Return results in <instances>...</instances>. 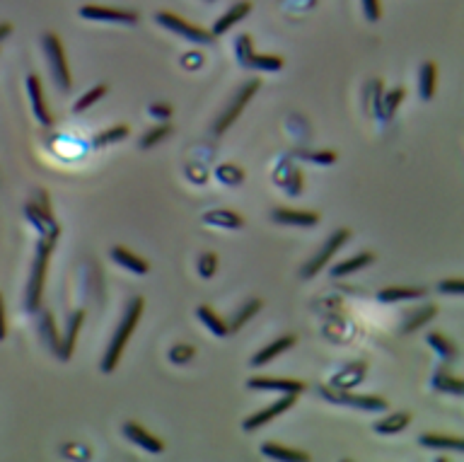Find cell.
Listing matches in <instances>:
<instances>
[{
	"label": "cell",
	"instance_id": "6da1fadb",
	"mask_svg": "<svg viewBox=\"0 0 464 462\" xmlns=\"http://www.w3.org/2000/svg\"><path fill=\"white\" fill-rule=\"evenodd\" d=\"M143 305H146V303H143L141 295H136V298H133L131 303H129V308H126L124 317H121L119 327H116L114 337H111L109 346H106V351H104V356H102V363H99L102 373H114V370H116V365H119V361H121V353H124L126 344H129L131 334L136 332L138 320H141V315H143Z\"/></svg>",
	"mask_w": 464,
	"mask_h": 462
},
{
	"label": "cell",
	"instance_id": "7a4b0ae2",
	"mask_svg": "<svg viewBox=\"0 0 464 462\" xmlns=\"http://www.w3.org/2000/svg\"><path fill=\"white\" fill-rule=\"evenodd\" d=\"M56 238H39L36 245V257L34 264H31L29 281H27L24 291V310L27 313H36L41 308V295H44V281H46V269H49L51 252L56 247Z\"/></svg>",
	"mask_w": 464,
	"mask_h": 462
},
{
	"label": "cell",
	"instance_id": "3957f363",
	"mask_svg": "<svg viewBox=\"0 0 464 462\" xmlns=\"http://www.w3.org/2000/svg\"><path fill=\"white\" fill-rule=\"evenodd\" d=\"M41 46H44L46 61H49L56 88L61 90V93H71L73 78H71V68H68V61H66V51H63V44H61V36H56L53 32H46V34L41 36Z\"/></svg>",
	"mask_w": 464,
	"mask_h": 462
},
{
	"label": "cell",
	"instance_id": "277c9868",
	"mask_svg": "<svg viewBox=\"0 0 464 462\" xmlns=\"http://www.w3.org/2000/svg\"><path fill=\"white\" fill-rule=\"evenodd\" d=\"M234 53H237V61L242 63L244 68H252V71L276 73L283 68V58L281 56H274V53H259L257 49H254L252 34L237 36V41H234Z\"/></svg>",
	"mask_w": 464,
	"mask_h": 462
},
{
	"label": "cell",
	"instance_id": "5b68a950",
	"mask_svg": "<svg viewBox=\"0 0 464 462\" xmlns=\"http://www.w3.org/2000/svg\"><path fill=\"white\" fill-rule=\"evenodd\" d=\"M259 88H261V80L254 78V80H249V83H244L242 88L232 95V100L227 102V107L220 111V116L216 119V123H213V136H223V133H225L227 128H230L232 123L239 119V114L244 111L247 102L257 95Z\"/></svg>",
	"mask_w": 464,
	"mask_h": 462
},
{
	"label": "cell",
	"instance_id": "8992f818",
	"mask_svg": "<svg viewBox=\"0 0 464 462\" xmlns=\"http://www.w3.org/2000/svg\"><path fill=\"white\" fill-rule=\"evenodd\" d=\"M324 400L334 402V405H344V407H353V409H363V412H382L387 409V400L377 395H353L349 390H336L332 385H324L319 388Z\"/></svg>",
	"mask_w": 464,
	"mask_h": 462
},
{
	"label": "cell",
	"instance_id": "52a82bcc",
	"mask_svg": "<svg viewBox=\"0 0 464 462\" xmlns=\"http://www.w3.org/2000/svg\"><path fill=\"white\" fill-rule=\"evenodd\" d=\"M155 22H157L160 27H164V29L174 32V34H179L181 39L194 41V44H211L213 41V34L208 29H204V27H199V25L186 22V20L167 13V10H160V13L155 15Z\"/></svg>",
	"mask_w": 464,
	"mask_h": 462
},
{
	"label": "cell",
	"instance_id": "ba28073f",
	"mask_svg": "<svg viewBox=\"0 0 464 462\" xmlns=\"http://www.w3.org/2000/svg\"><path fill=\"white\" fill-rule=\"evenodd\" d=\"M24 216L39 230V238H61V228L53 220V213L49 208V201H46V191H39V201H29L24 206Z\"/></svg>",
	"mask_w": 464,
	"mask_h": 462
},
{
	"label": "cell",
	"instance_id": "9c48e42d",
	"mask_svg": "<svg viewBox=\"0 0 464 462\" xmlns=\"http://www.w3.org/2000/svg\"><path fill=\"white\" fill-rule=\"evenodd\" d=\"M349 240H351V230H346V228H339L336 233L329 235V240H327V243H324L322 247H319L317 254H314L312 259H309L307 264L302 266L300 276H302V278H314V276H317V273L329 264V259H332V257H334L336 252H339L346 243H349Z\"/></svg>",
	"mask_w": 464,
	"mask_h": 462
},
{
	"label": "cell",
	"instance_id": "30bf717a",
	"mask_svg": "<svg viewBox=\"0 0 464 462\" xmlns=\"http://www.w3.org/2000/svg\"><path fill=\"white\" fill-rule=\"evenodd\" d=\"M80 15L85 20H94V22H119V25H136L138 13L124 8H104V5H83Z\"/></svg>",
	"mask_w": 464,
	"mask_h": 462
},
{
	"label": "cell",
	"instance_id": "8fae6325",
	"mask_svg": "<svg viewBox=\"0 0 464 462\" xmlns=\"http://www.w3.org/2000/svg\"><path fill=\"white\" fill-rule=\"evenodd\" d=\"M295 397H297V395H283L279 402L269 405V407H266V409H261V412H257V414H252V416L244 419V421H242V428H244V431H257V428L266 426V423L274 421L276 416H281V414H283V412L290 409V407L295 405Z\"/></svg>",
	"mask_w": 464,
	"mask_h": 462
},
{
	"label": "cell",
	"instance_id": "7c38bea8",
	"mask_svg": "<svg viewBox=\"0 0 464 462\" xmlns=\"http://www.w3.org/2000/svg\"><path fill=\"white\" fill-rule=\"evenodd\" d=\"M27 95H29V100H31V111H34L36 121H39L41 126H53V114L49 107H46L44 88H41L39 75H34V73L27 75Z\"/></svg>",
	"mask_w": 464,
	"mask_h": 462
},
{
	"label": "cell",
	"instance_id": "4fadbf2b",
	"mask_svg": "<svg viewBox=\"0 0 464 462\" xmlns=\"http://www.w3.org/2000/svg\"><path fill=\"white\" fill-rule=\"evenodd\" d=\"M249 390H266V392H283V395H300L307 388L302 380H288V378H269V375H259V378L247 380Z\"/></svg>",
	"mask_w": 464,
	"mask_h": 462
},
{
	"label": "cell",
	"instance_id": "5bb4252c",
	"mask_svg": "<svg viewBox=\"0 0 464 462\" xmlns=\"http://www.w3.org/2000/svg\"><path fill=\"white\" fill-rule=\"evenodd\" d=\"M271 220L279 225H295V228H312L319 223L317 211H302V208H274Z\"/></svg>",
	"mask_w": 464,
	"mask_h": 462
},
{
	"label": "cell",
	"instance_id": "9a60e30c",
	"mask_svg": "<svg viewBox=\"0 0 464 462\" xmlns=\"http://www.w3.org/2000/svg\"><path fill=\"white\" fill-rule=\"evenodd\" d=\"M124 436L131 440V443H136L138 448L148 450V453H162L164 450V443L160 438H155L153 433H148L146 428L141 426V423L136 421H126L124 423Z\"/></svg>",
	"mask_w": 464,
	"mask_h": 462
},
{
	"label": "cell",
	"instance_id": "2e32d148",
	"mask_svg": "<svg viewBox=\"0 0 464 462\" xmlns=\"http://www.w3.org/2000/svg\"><path fill=\"white\" fill-rule=\"evenodd\" d=\"M249 13H252V3H249V0H242V3H234L225 15H220V18H218L216 22H213V32H211V34H213V36H223V34H227V32H230L232 27L239 22V20L247 18Z\"/></svg>",
	"mask_w": 464,
	"mask_h": 462
},
{
	"label": "cell",
	"instance_id": "e0dca14e",
	"mask_svg": "<svg viewBox=\"0 0 464 462\" xmlns=\"http://www.w3.org/2000/svg\"><path fill=\"white\" fill-rule=\"evenodd\" d=\"M365 375H367V363L356 361V363L346 365V368H341L329 385L336 390H351V388H356V385H360L363 380H365Z\"/></svg>",
	"mask_w": 464,
	"mask_h": 462
},
{
	"label": "cell",
	"instance_id": "ac0fdd59",
	"mask_svg": "<svg viewBox=\"0 0 464 462\" xmlns=\"http://www.w3.org/2000/svg\"><path fill=\"white\" fill-rule=\"evenodd\" d=\"M295 341H297L295 334H283V337H279V339L271 341L269 346L259 348V351L254 353V356H252V365H254V368H261V365L271 363L276 356H281V353H286L288 348L295 346Z\"/></svg>",
	"mask_w": 464,
	"mask_h": 462
},
{
	"label": "cell",
	"instance_id": "d6986e66",
	"mask_svg": "<svg viewBox=\"0 0 464 462\" xmlns=\"http://www.w3.org/2000/svg\"><path fill=\"white\" fill-rule=\"evenodd\" d=\"M83 322H85V310H78V313H73L71 320H68L66 339L61 341V353H58V358H61V361H68V358L73 356V351H76L78 334H80V329H83Z\"/></svg>",
	"mask_w": 464,
	"mask_h": 462
},
{
	"label": "cell",
	"instance_id": "ffe728a7",
	"mask_svg": "<svg viewBox=\"0 0 464 462\" xmlns=\"http://www.w3.org/2000/svg\"><path fill=\"white\" fill-rule=\"evenodd\" d=\"M111 259L119 266H124L126 271L138 273V276H146V273L150 271V264H148L146 259H141L136 252L126 250V247H114V250H111Z\"/></svg>",
	"mask_w": 464,
	"mask_h": 462
},
{
	"label": "cell",
	"instance_id": "44dd1931",
	"mask_svg": "<svg viewBox=\"0 0 464 462\" xmlns=\"http://www.w3.org/2000/svg\"><path fill=\"white\" fill-rule=\"evenodd\" d=\"M261 455H266V458H271V460H283V462H307L309 460V453H305V450L288 448V445L271 443V440L261 445Z\"/></svg>",
	"mask_w": 464,
	"mask_h": 462
},
{
	"label": "cell",
	"instance_id": "7402d4cb",
	"mask_svg": "<svg viewBox=\"0 0 464 462\" xmlns=\"http://www.w3.org/2000/svg\"><path fill=\"white\" fill-rule=\"evenodd\" d=\"M204 223L213 225V228H225V230H234L242 228L244 218L234 211H227V208H218V211H208L204 213Z\"/></svg>",
	"mask_w": 464,
	"mask_h": 462
},
{
	"label": "cell",
	"instance_id": "603a6c76",
	"mask_svg": "<svg viewBox=\"0 0 464 462\" xmlns=\"http://www.w3.org/2000/svg\"><path fill=\"white\" fill-rule=\"evenodd\" d=\"M428 293L426 288H409V286H389L377 293L380 303H402V300H416Z\"/></svg>",
	"mask_w": 464,
	"mask_h": 462
},
{
	"label": "cell",
	"instance_id": "cb8c5ba5",
	"mask_svg": "<svg viewBox=\"0 0 464 462\" xmlns=\"http://www.w3.org/2000/svg\"><path fill=\"white\" fill-rule=\"evenodd\" d=\"M409 421H412L409 412H394L389 416L380 419V421H375V431L382 433V436H394V433H402L409 426Z\"/></svg>",
	"mask_w": 464,
	"mask_h": 462
},
{
	"label": "cell",
	"instance_id": "d4e9b609",
	"mask_svg": "<svg viewBox=\"0 0 464 462\" xmlns=\"http://www.w3.org/2000/svg\"><path fill=\"white\" fill-rule=\"evenodd\" d=\"M372 259H375L372 252H360V254L351 257V259H344V261H339V264H334L332 276L344 278V276H349V273H356V271H360V269H365L367 264H372Z\"/></svg>",
	"mask_w": 464,
	"mask_h": 462
},
{
	"label": "cell",
	"instance_id": "484cf974",
	"mask_svg": "<svg viewBox=\"0 0 464 462\" xmlns=\"http://www.w3.org/2000/svg\"><path fill=\"white\" fill-rule=\"evenodd\" d=\"M39 337L46 346L51 348V353L58 358L61 353V339H58V329H56V322H53L51 313H41V322H39Z\"/></svg>",
	"mask_w": 464,
	"mask_h": 462
},
{
	"label": "cell",
	"instance_id": "4316f807",
	"mask_svg": "<svg viewBox=\"0 0 464 462\" xmlns=\"http://www.w3.org/2000/svg\"><path fill=\"white\" fill-rule=\"evenodd\" d=\"M435 83H438V66L435 63H423L419 73V95L421 100H433L435 95Z\"/></svg>",
	"mask_w": 464,
	"mask_h": 462
},
{
	"label": "cell",
	"instance_id": "83f0119b",
	"mask_svg": "<svg viewBox=\"0 0 464 462\" xmlns=\"http://www.w3.org/2000/svg\"><path fill=\"white\" fill-rule=\"evenodd\" d=\"M419 443L426 448H438V450H464V440L460 436H442V433H423L419 436Z\"/></svg>",
	"mask_w": 464,
	"mask_h": 462
},
{
	"label": "cell",
	"instance_id": "f1b7e54d",
	"mask_svg": "<svg viewBox=\"0 0 464 462\" xmlns=\"http://www.w3.org/2000/svg\"><path fill=\"white\" fill-rule=\"evenodd\" d=\"M261 305H264V303H261L259 298L247 300V303H244L242 308H239L237 313H234L232 320L227 322V334H234V332H239V329H242V327L247 325V322L252 320V317L259 313V310H261Z\"/></svg>",
	"mask_w": 464,
	"mask_h": 462
},
{
	"label": "cell",
	"instance_id": "f546056e",
	"mask_svg": "<svg viewBox=\"0 0 464 462\" xmlns=\"http://www.w3.org/2000/svg\"><path fill=\"white\" fill-rule=\"evenodd\" d=\"M428 346L433 348L435 353L442 358L445 363H452L457 358V346L447 339L445 334H440V332H430L428 334Z\"/></svg>",
	"mask_w": 464,
	"mask_h": 462
},
{
	"label": "cell",
	"instance_id": "4dcf8cb0",
	"mask_svg": "<svg viewBox=\"0 0 464 462\" xmlns=\"http://www.w3.org/2000/svg\"><path fill=\"white\" fill-rule=\"evenodd\" d=\"M433 388L440 392H450V395H457V397L464 395V383L445 368H440L438 373L433 375Z\"/></svg>",
	"mask_w": 464,
	"mask_h": 462
},
{
	"label": "cell",
	"instance_id": "1f68e13d",
	"mask_svg": "<svg viewBox=\"0 0 464 462\" xmlns=\"http://www.w3.org/2000/svg\"><path fill=\"white\" fill-rule=\"evenodd\" d=\"M196 315H199V320L204 322V325H206L208 329H211L216 337H227V322L223 320L220 315L213 313V308H208V305H199Z\"/></svg>",
	"mask_w": 464,
	"mask_h": 462
},
{
	"label": "cell",
	"instance_id": "d6a6232c",
	"mask_svg": "<svg viewBox=\"0 0 464 462\" xmlns=\"http://www.w3.org/2000/svg\"><path fill=\"white\" fill-rule=\"evenodd\" d=\"M129 133H131V128L126 126V123H119V126H111V128H106V131L97 133V136L92 138V146H94V148L111 146V143L124 141V138L129 136Z\"/></svg>",
	"mask_w": 464,
	"mask_h": 462
},
{
	"label": "cell",
	"instance_id": "836d02e7",
	"mask_svg": "<svg viewBox=\"0 0 464 462\" xmlns=\"http://www.w3.org/2000/svg\"><path fill=\"white\" fill-rule=\"evenodd\" d=\"M435 313H438V308L435 305H426V308H419L416 313L409 317L407 322H404V334H409V332H416V329H421V327L426 325V322H430L435 317Z\"/></svg>",
	"mask_w": 464,
	"mask_h": 462
},
{
	"label": "cell",
	"instance_id": "e575fe53",
	"mask_svg": "<svg viewBox=\"0 0 464 462\" xmlns=\"http://www.w3.org/2000/svg\"><path fill=\"white\" fill-rule=\"evenodd\" d=\"M404 97H407V90L404 88H394V90H389V93L382 95V121L392 119L394 111H397V107L404 102Z\"/></svg>",
	"mask_w": 464,
	"mask_h": 462
},
{
	"label": "cell",
	"instance_id": "d590c367",
	"mask_svg": "<svg viewBox=\"0 0 464 462\" xmlns=\"http://www.w3.org/2000/svg\"><path fill=\"white\" fill-rule=\"evenodd\" d=\"M293 158L307 160V163H314V165H332V163H336V153H334V150H293Z\"/></svg>",
	"mask_w": 464,
	"mask_h": 462
},
{
	"label": "cell",
	"instance_id": "8d00e7d4",
	"mask_svg": "<svg viewBox=\"0 0 464 462\" xmlns=\"http://www.w3.org/2000/svg\"><path fill=\"white\" fill-rule=\"evenodd\" d=\"M174 128H172V123H160V126H155V128H150V131H146L143 133V138H141V148L143 150H150V148H155L157 146L160 141H164V138L172 133Z\"/></svg>",
	"mask_w": 464,
	"mask_h": 462
},
{
	"label": "cell",
	"instance_id": "74e56055",
	"mask_svg": "<svg viewBox=\"0 0 464 462\" xmlns=\"http://www.w3.org/2000/svg\"><path fill=\"white\" fill-rule=\"evenodd\" d=\"M216 177L223 182V184L237 186V184H242V179H244V170L237 168V165H232V163H225V165H220V168L216 170Z\"/></svg>",
	"mask_w": 464,
	"mask_h": 462
},
{
	"label": "cell",
	"instance_id": "f35d334b",
	"mask_svg": "<svg viewBox=\"0 0 464 462\" xmlns=\"http://www.w3.org/2000/svg\"><path fill=\"white\" fill-rule=\"evenodd\" d=\"M106 95V85H97V88H92V90H87V93L80 97L76 104H73V111L76 114H80V111H87L90 107L94 104V102H99Z\"/></svg>",
	"mask_w": 464,
	"mask_h": 462
},
{
	"label": "cell",
	"instance_id": "ab89813d",
	"mask_svg": "<svg viewBox=\"0 0 464 462\" xmlns=\"http://www.w3.org/2000/svg\"><path fill=\"white\" fill-rule=\"evenodd\" d=\"M194 356H196V346H191V344H177V346L169 351V361L174 365H186Z\"/></svg>",
	"mask_w": 464,
	"mask_h": 462
},
{
	"label": "cell",
	"instance_id": "60d3db41",
	"mask_svg": "<svg viewBox=\"0 0 464 462\" xmlns=\"http://www.w3.org/2000/svg\"><path fill=\"white\" fill-rule=\"evenodd\" d=\"M196 269H199L201 278H213V276H216V269H218L216 252H204V254L199 257V264H196Z\"/></svg>",
	"mask_w": 464,
	"mask_h": 462
},
{
	"label": "cell",
	"instance_id": "b9f144b4",
	"mask_svg": "<svg viewBox=\"0 0 464 462\" xmlns=\"http://www.w3.org/2000/svg\"><path fill=\"white\" fill-rule=\"evenodd\" d=\"M288 175H290V177H288V182H283L286 191L290 196H300V191H302V172L295 170V168H290Z\"/></svg>",
	"mask_w": 464,
	"mask_h": 462
},
{
	"label": "cell",
	"instance_id": "7bdbcfd3",
	"mask_svg": "<svg viewBox=\"0 0 464 462\" xmlns=\"http://www.w3.org/2000/svg\"><path fill=\"white\" fill-rule=\"evenodd\" d=\"M370 90H372V111H375L377 119H382V95H385V85H382V80H372Z\"/></svg>",
	"mask_w": 464,
	"mask_h": 462
},
{
	"label": "cell",
	"instance_id": "ee69618b",
	"mask_svg": "<svg viewBox=\"0 0 464 462\" xmlns=\"http://www.w3.org/2000/svg\"><path fill=\"white\" fill-rule=\"evenodd\" d=\"M174 114L172 104H167V102H157V104H150V116H155V119L160 121H169Z\"/></svg>",
	"mask_w": 464,
	"mask_h": 462
},
{
	"label": "cell",
	"instance_id": "f6af8a7d",
	"mask_svg": "<svg viewBox=\"0 0 464 462\" xmlns=\"http://www.w3.org/2000/svg\"><path fill=\"white\" fill-rule=\"evenodd\" d=\"M438 288H440L442 293L462 295L464 293V281H462V278H445V281L438 283Z\"/></svg>",
	"mask_w": 464,
	"mask_h": 462
},
{
	"label": "cell",
	"instance_id": "bcb514c9",
	"mask_svg": "<svg viewBox=\"0 0 464 462\" xmlns=\"http://www.w3.org/2000/svg\"><path fill=\"white\" fill-rule=\"evenodd\" d=\"M363 13H365V18L370 20V22H377L382 15L380 0H363Z\"/></svg>",
	"mask_w": 464,
	"mask_h": 462
},
{
	"label": "cell",
	"instance_id": "7dc6e473",
	"mask_svg": "<svg viewBox=\"0 0 464 462\" xmlns=\"http://www.w3.org/2000/svg\"><path fill=\"white\" fill-rule=\"evenodd\" d=\"M5 334H8V325H5V300H3V293H0V341L5 339Z\"/></svg>",
	"mask_w": 464,
	"mask_h": 462
},
{
	"label": "cell",
	"instance_id": "c3c4849f",
	"mask_svg": "<svg viewBox=\"0 0 464 462\" xmlns=\"http://www.w3.org/2000/svg\"><path fill=\"white\" fill-rule=\"evenodd\" d=\"M10 34H13V25H10V22H0V41L8 39Z\"/></svg>",
	"mask_w": 464,
	"mask_h": 462
},
{
	"label": "cell",
	"instance_id": "681fc988",
	"mask_svg": "<svg viewBox=\"0 0 464 462\" xmlns=\"http://www.w3.org/2000/svg\"><path fill=\"white\" fill-rule=\"evenodd\" d=\"M206 3H213V0H206Z\"/></svg>",
	"mask_w": 464,
	"mask_h": 462
}]
</instances>
